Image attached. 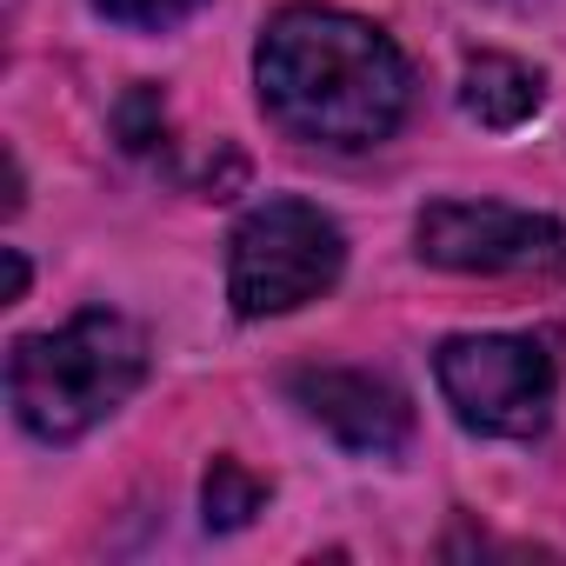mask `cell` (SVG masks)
Here are the masks:
<instances>
[{
	"mask_svg": "<svg viewBox=\"0 0 566 566\" xmlns=\"http://www.w3.org/2000/svg\"><path fill=\"white\" fill-rule=\"evenodd\" d=\"M114 127H120V147H127V154H154V140H160V127H167L160 87H154V81L127 87V101L114 107Z\"/></svg>",
	"mask_w": 566,
	"mask_h": 566,
	"instance_id": "obj_9",
	"label": "cell"
},
{
	"mask_svg": "<svg viewBox=\"0 0 566 566\" xmlns=\"http://www.w3.org/2000/svg\"><path fill=\"white\" fill-rule=\"evenodd\" d=\"M140 380H147V334L114 307H87L54 334L14 340L8 354L14 420L48 447L94 433L140 394Z\"/></svg>",
	"mask_w": 566,
	"mask_h": 566,
	"instance_id": "obj_2",
	"label": "cell"
},
{
	"mask_svg": "<svg viewBox=\"0 0 566 566\" xmlns=\"http://www.w3.org/2000/svg\"><path fill=\"white\" fill-rule=\"evenodd\" d=\"M347 266V233L314 200H260L227 240V301L240 321H280L321 294Z\"/></svg>",
	"mask_w": 566,
	"mask_h": 566,
	"instance_id": "obj_3",
	"label": "cell"
},
{
	"mask_svg": "<svg viewBox=\"0 0 566 566\" xmlns=\"http://www.w3.org/2000/svg\"><path fill=\"white\" fill-rule=\"evenodd\" d=\"M413 253L447 273L559 280L566 273V220L500 207V200H433L413 220Z\"/></svg>",
	"mask_w": 566,
	"mask_h": 566,
	"instance_id": "obj_5",
	"label": "cell"
},
{
	"mask_svg": "<svg viewBox=\"0 0 566 566\" xmlns=\"http://www.w3.org/2000/svg\"><path fill=\"white\" fill-rule=\"evenodd\" d=\"M266 480L253 473V467H240L233 453H220L213 467H207V486H200V506H207V526L213 533H233V526H247L260 506H266Z\"/></svg>",
	"mask_w": 566,
	"mask_h": 566,
	"instance_id": "obj_8",
	"label": "cell"
},
{
	"mask_svg": "<svg viewBox=\"0 0 566 566\" xmlns=\"http://www.w3.org/2000/svg\"><path fill=\"white\" fill-rule=\"evenodd\" d=\"M433 380L467 433L533 440L553 413L559 354L553 334H453L433 354Z\"/></svg>",
	"mask_w": 566,
	"mask_h": 566,
	"instance_id": "obj_4",
	"label": "cell"
},
{
	"mask_svg": "<svg viewBox=\"0 0 566 566\" xmlns=\"http://www.w3.org/2000/svg\"><path fill=\"white\" fill-rule=\"evenodd\" d=\"M253 87L287 140L334 154L394 140L413 107V67L394 34L340 8H314V0H294L260 28Z\"/></svg>",
	"mask_w": 566,
	"mask_h": 566,
	"instance_id": "obj_1",
	"label": "cell"
},
{
	"mask_svg": "<svg viewBox=\"0 0 566 566\" xmlns=\"http://www.w3.org/2000/svg\"><path fill=\"white\" fill-rule=\"evenodd\" d=\"M506 8H533V0H506Z\"/></svg>",
	"mask_w": 566,
	"mask_h": 566,
	"instance_id": "obj_12",
	"label": "cell"
},
{
	"mask_svg": "<svg viewBox=\"0 0 566 566\" xmlns=\"http://www.w3.org/2000/svg\"><path fill=\"white\" fill-rule=\"evenodd\" d=\"M94 8L114 21V28H134V34H167L180 21H193L207 0H94Z\"/></svg>",
	"mask_w": 566,
	"mask_h": 566,
	"instance_id": "obj_10",
	"label": "cell"
},
{
	"mask_svg": "<svg viewBox=\"0 0 566 566\" xmlns=\"http://www.w3.org/2000/svg\"><path fill=\"white\" fill-rule=\"evenodd\" d=\"M21 294H28V260L8 247V301H21Z\"/></svg>",
	"mask_w": 566,
	"mask_h": 566,
	"instance_id": "obj_11",
	"label": "cell"
},
{
	"mask_svg": "<svg viewBox=\"0 0 566 566\" xmlns=\"http://www.w3.org/2000/svg\"><path fill=\"white\" fill-rule=\"evenodd\" d=\"M546 101V74L513 61V54H467L460 67V107L467 120L493 127V134H513L520 120H533Z\"/></svg>",
	"mask_w": 566,
	"mask_h": 566,
	"instance_id": "obj_7",
	"label": "cell"
},
{
	"mask_svg": "<svg viewBox=\"0 0 566 566\" xmlns=\"http://www.w3.org/2000/svg\"><path fill=\"white\" fill-rule=\"evenodd\" d=\"M287 394H294V407H301L314 427H327L347 453L387 460V453H400V447L413 440V407H407V394L387 387L380 374H360V367H301V374H287Z\"/></svg>",
	"mask_w": 566,
	"mask_h": 566,
	"instance_id": "obj_6",
	"label": "cell"
}]
</instances>
